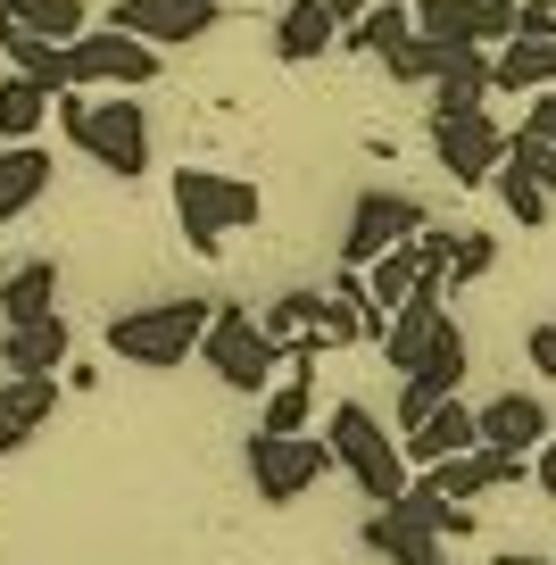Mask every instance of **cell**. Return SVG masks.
<instances>
[{
	"mask_svg": "<svg viewBox=\"0 0 556 565\" xmlns=\"http://www.w3.org/2000/svg\"><path fill=\"white\" fill-rule=\"evenodd\" d=\"M58 134L84 150L100 175H117V183H141L150 175V117H141V100L133 92H58Z\"/></svg>",
	"mask_w": 556,
	"mask_h": 565,
	"instance_id": "cell-1",
	"label": "cell"
},
{
	"mask_svg": "<svg viewBox=\"0 0 556 565\" xmlns=\"http://www.w3.org/2000/svg\"><path fill=\"white\" fill-rule=\"evenodd\" d=\"M324 449H332V466H341V475L357 482L374 508H391V499L416 491V466H407V449H391V424L374 416V407H357V399H341V407L324 416Z\"/></svg>",
	"mask_w": 556,
	"mask_h": 565,
	"instance_id": "cell-2",
	"label": "cell"
},
{
	"mask_svg": "<svg viewBox=\"0 0 556 565\" xmlns=\"http://www.w3.org/2000/svg\"><path fill=\"white\" fill-rule=\"evenodd\" d=\"M216 324V300H150V308H125V317H108V358H125V366H183V358L209 341Z\"/></svg>",
	"mask_w": 556,
	"mask_h": 565,
	"instance_id": "cell-3",
	"label": "cell"
},
{
	"mask_svg": "<svg viewBox=\"0 0 556 565\" xmlns=\"http://www.w3.org/2000/svg\"><path fill=\"white\" fill-rule=\"evenodd\" d=\"M258 216H266L258 183L225 175V167H183V175H174V225H183V242H192L200 258H225V242L242 225H258Z\"/></svg>",
	"mask_w": 556,
	"mask_h": 565,
	"instance_id": "cell-4",
	"label": "cell"
},
{
	"mask_svg": "<svg viewBox=\"0 0 556 565\" xmlns=\"http://www.w3.org/2000/svg\"><path fill=\"white\" fill-rule=\"evenodd\" d=\"M200 358H209V374L225 391H249V399H266V391L282 383V350L266 341V324L249 317V308H233V300H216V324H209V341H200Z\"/></svg>",
	"mask_w": 556,
	"mask_h": 565,
	"instance_id": "cell-5",
	"label": "cell"
},
{
	"mask_svg": "<svg viewBox=\"0 0 556 565\" xmlns=\"http://www.w3.org/2000/svg\"><path fill=\"white\" fill-rule=\"evenodd\" d=\"M506 141H515V134L490 117V100H482V108H432V159H440V175H449L457 192H473V183H499Z\"/></svg>",
	"mask_w": 556,
	"mask_h": 565,
	"instance_id": "cell-6",
	"label": "cell"
},
{
	"mask_svg": "<svg viewBox=\"0 0 556 565\" xmlns=\"http://www.w3.org/2000/svg\"><path fill=\"white\" fill-rule=\"evenodd\" d=\"M424 225H432V216H424V200H407L399 183H365L357 209H349V225H341V266H349V275H365L383 249L416 242Z\"/></svg>",
	"mask_w": 556,
	"mask_h": 565,
	"instance_id": "cell-7",
	"label": "cell"
},
{
	"mask_svg": "<svg viewBox=\"0 0 556 565\" xmlns=\"http://www.w3.org/2000/svg\"><path fill=\"white\" fill-rule=\"evenodd\" d=\"M158 67H167V51L117 34V25H92L84 42H67V84L75 92H141V84H158Z\"/></svg>",
	"mask_w": 556,
	"mask_h": 565,
	"instance_id": "cell-8",
	"label": "cell"
},
{
	"mask_svg": "<svg viewBox=\"0 0 556 565\" xmlns=\"http://www.w3.org/2000/svg\"><path fill=\"white\" fill-rule=\"evenodd\" d=\"M249 491L266 499V508H291V499L316 491V475L332 466L324 433H299V441H275V433H249Z\"/></svg>",
	"mask_w": 556,
	"mask_h": 565,
	"instance_id": "cell-9",
	"label": "cell"
},
{
	"mask_svg": "<svg viewBox=\"0 0 556 565\" xmlns=\"http://www.w3.org/2000/svg\"><path fill=\"white\" fill-rule=\"evenodd\" d=\"M108 25L133 34V42H150V51H192L200 34L225 25V0H117Z\"/></svg>",
	"mask_w": 556,
	"mask_h": 565,
	"instance_id": "cell-10",
	"label": "cell"
},
{
	"mask_svg": "<svg viewBox=\"0 0 556 565\" xmlns=\"http://www.w3.org/2000/svg\"><path fill=\"white\" fill-rule=\"evenodd\" d=\"M374 0H291L275 18V58L282 67H316L324 51H341V34L365 18Z\"/></svg>",
	"mask_w": 556,
	"mask_h": 565,
	"instance_id": "cell-11",
	"label": "cell"
},
{
	"mask_svg": "<svg viewBox=\"0 0 556 565\" xmlns=\"http://www.w3.org/2000/svg\"><path fill=\"white\" fill-rule=\"evenodd\" d=\"M466 366H473V350H466V333H440L432 341V358H424L416 374H399V399H391V424H399V441L407 433H416L424 416H432V407H449L457 399V383H466Z\"/></svg>",
	"mask_w": 556,
	"mask_h": 565,
	"instance_id": "cell-12",
	"label": "cell"
},
{
	"mask_svg": "<svg viewBox=\"0 0 556 565\" xmlns=\"http://www.w3.org/2000/svg\"><path fill=\"white\" fill-rule=\"evenodd\" d=\"M424 34L449 42V51H506L523 34V0H440Z\"/></svg>",
	"mask_w": 556,
	"mask_h": 565,
	"instance_id": "cell-13",
	"label": "cell"
},
{
	"mask_svg": "<svg viewBox=\"0 0 556 565\" xmlns=\"http://www.w3.org/2000/svg\"><path fill=\"white\" fill-rule=\"evenodd\" d=\"M449 324H457V317H449V282H424L416 300H407L399 317L383 324V358H391V374H416L424 358H432V341L449 333Z\"/></svg>",
	"mask_w": 556,
	"mask_h": 565,
	"instance_id": "cell-14",
	"label": "cell"
},
{
	"mask_svg": "<svg viewBox=\"0 0 556 565\" xmlns=\"http://www.w3.org/2000/svg\"><path fill=\"white\" fill-rule=\"evenodd\" d=\"M399 449H407V466H416V475H432V466L473 458V449H482V416H473L466 399H449V407H432V416H424Z\"/></svg>",
	"mask_w": 556,
	"mask_h": 565,
	"instance_id": "cell-15",
	"label": "cell"
},
{
	"mask_svg": "<svg viewBox=\"0 0 556 565\" xmlns=\"http://www.w3.org/2000/svg\"><path fill=\"white\" fill-rule=\"evenodd\" d=\"M357 541L374 548V557H391V565H449V541H440V532H424V524H407V508H399V499L365 515V524H357Z\"/></svg>",
	"mask_w": 556,
	"mask_h": 565,
	"instance_id": "cell-16",
	"label": "cell"
},
{
	"mask_svg": "<svg viewBox=\"0 0 556 565\" xmlns=\"http://www.w3.org/2000/svg\"><path fill=\"white\" fill-rule=\"evenodd\" d=\"M473 416H482V449H506V458H523V449H539L556 433L548 407H539L532 391H499V399L473 407Z\"/></svg>",
	"mask_w": 556,
	"mask_h": 565,
	"instance_id": "cell-17",
	"label": "cell"
},
{
	"mask_svg": "<svg viewBox=\"0 0 556 565\" xmlns=\"http://www.w3.org/2000/svg\"><path fill=\"white\" fill-rule=\"evenodd\" d=\"M416 482H432L440 499L473 508V499H490V491H506V482H523V458H506V449H473V458H449V466H432V475H416Z\"/></svg>",
	"mask_w": 556,
	"mask_h": 565,
	"instance_id": "cell-18",
	"label": "cell"
},
{
	"mask_svg": "<svg viewBox=\"0 0 556 565\" xmlns=\"http://www.w3.org/2000/svg\"><path fill=\"white\" fill-rule=\"evenodd\" d=\"M51 407H58V374H9L0 383V458L34 441L42 424H51Z\"/></svg>",
	"mask_w": 556,
	"mask_h": 565,
	"instance_id": "cell-19",
	"label": "cell"
},
{
	"mask_svg": "<svg viewBox=\"0 0 556 565\" xmlns=\"http://www.w3.org/2000/svg\"><path fill=\"white\" fill-rule=\"evenodd\" d=\"M0 366H9V374H58V366H75V324L67 317H34V324H18V333H0Z\"/></svg>",
	"mask_w": 556,
	"mask_h": 565,
	"instance_id": "cell-20",
	"label": "cell"
},
{
	"mask_svg": "<svg viewBox=\"0 0 556 565\" xmlns=\"http://www.w3.org/2000/svg\"><path fill=\"white\" fill-rule=\"evenodd\" d=\"M51 183H58L51 150H42V141H9V150H0V225H18Z\"/></svg>",
	"mask_w": 556,
	"mask_h": 565,
	"instance_id": "cell-21",
	"label": "cell"
},
{
	"mask_svg": "<svg viewBox=\"0 0 556 565\" xmlns=\"http://www.w3.org/2000/svg\"><path fill=\"white\" fill-rule=\"evenodd\" d=\"M34 317H58V258H34L18 275H0V333H18Z\"/></svg>",
	"mask_w": 556,
	"mask_h": 565,
	"instance_id": "cell-22",
	"label": "cell"
},
{
	"mask_svg": "<svg viewBox=\"0 0 556 565\" xmlns=\"http://www.w3.org/2000/svg\"><path fill=\"white\" fill-rule=\"evenodd\" d=\"M383 308H374V291H365V275H332V324H324V350H341V341H374L383 350Z\"/></svg>",
	"mask_w": 556,
	"mask_h": 565,
	"instance_id": "cell-23",
	"label": "cell"
},
{
	"mask_svg": "<svg viewBox=\"0 0 556 565\" xmlns=\"http://www.w3.org/2000/svg\"><path fill=\"white\" fill-rule=\"evenodd\" d=\"M490 92H499V75H490V51H449V42H440L432 108H482Z\"/></svg>",
	"mask_w": 556,
	"mask_h": 565,
	"instance_id": "cell-24",
	"label": "cell"
},
{
	"mask_svg": "<svg viewBox=\"0 0 556 565\" xmlns=\"http://www.w3.org/2000/svg\"><path fill=\"white\" fill-rule=\"evenodd\" d=\"M490 75H499V92H523V100H539V92H556V42L515 34L506 51H490Z\"/></svg>",
	"mask_w": 556,
	"mask_h": 565,
	"instance_id": "cell-25",
	"label": "cell"
},
{
	"mask_svg": "<svg viewBox=\"0 0 556 565\" xmlns=\"http://www.w3.org/2000/svg\"><path fill=\"white\" fill-rule=\"evenodd\" d=\"M316 416V366H291L275 391L258 399V433H275V441H299Z\"/></svg>",
	"mask_w": 556,
	"mask_h": 565,
	"instance_id": "cell-26",
	"label": "cell"
},
{
	"mask_svg": "<svg viewBox=\"0 0 556 565\" xmlns=\"http://www.w3.org/2000/svg\"><path fill=\"white\" fill-rule=\"evenodd\" d=\"M416 34H424V25H416V9H407V0H374V9H365V18L341 34V51H357V58H391L399 42H416Z\"/></svg>",
	"mask_w": 556,
	"mask_h": 565,
	"instance_id": "cell-27",
	"label": "cell"
},
{
	"mask_svg": "<svg viewBox=\"0 0 556 565\" xmlns=\"http://www.w3.org/2000/svg\"><path fill=\"white\" fill-rule=\"evenodd\" d=\"M365 291H374V308L383 317H399L407 300L424 291V266H416V242H399V249H383V258L365 266Z\"/></svg>",
	"mask_w": 556,
	"mask_h": 565,
	"instance_id": "cell-28",
	"label": "cell"
},
{
	"mask_svg": "<svg viewBox=\"0 0 556 565\" xmlns=\"http://www.w3.org/2000/svg\"><path fill=\"white\" fill-rule=\"evenodd\" d=\"M51 108H58V92L25 84V75H0V150H9V141H34Z\"/></svg>",
	"mask_w": 556,
	"mask_h": 565,
	"instance_id": "cell-29",
	"label": "cell"
},
{
	"mask_svg": "<svg viewBox=\"0 0 556 565\" xmlns=\"http://www.w3.org/2000/svg\"><path fill=\"white\" fill-rule=\"evenodd\" d=\"M399 508H407V524L440 532V541H473V532H482V515H473V508H457V499H440L432 482H416V491H407Z\"/></svg>",
	"mask_w": 556,
	"mask_h": 565,
	"instance_id": "cell-30",
	"label": "cell"
},
{
	"mask_svg": "<svg viewBox=\"0 0 556 565\" xmlns=\"http://www.w3.org/2000/svg\"><path fill=\"white\" fill-rule=\"evenodd\" d=\"M25 34H42V42H58V51H67V42L92 34V9H84V0H42L34 18H25Z\"/></svg>",
	"mask_w": 556,
	"mask_h": 565,
	"instance_id": "cell-31",
	"label": "cell"
},
{
	"mask_svg": "<svg viewBox=\"0 0 556 565\" xmlns=\"http://www.w3.org/2000/svg\"><path fill=\"white\" fill-rule=\"evenodd\" d=\"M506 167H515L523 183H539V192L556 200V141H523V134H515V141H506Z\"/></svg>",
	"mask_w": 556,
	"mask_h": 565,
	"instance_id": "cell-32",
	"label": "cell"
},
{
	"mask_svg": "<svg viewBox=\"0 0 556 565\" xmlns=\"http://www.w3.org/2000/svg\"><path fill=\"white\" fill-rule=\"evenodd\" d=\"M383 67H391V84H432V75H440V42H432V34H416V42H399Z\"/></svg>",
	"mask_w": 556,
	"mask_h": 565,
	"instance_id": "cell-33",
	"label": "cell"
},
{
	"mask_svg": "<svg viewBox=\"0 0 556 565\" xmlns=\"http://www.w3.org/2000/svg\"><path fill=\"white\" fill-rule=\"evenodd\" d=\"M499 200H506V216H515V225H548V192H539V183H523L515 167H499Z\"/></svg>",
	"mask_w": 556,
	"mask_h": 565,
	"instance_id": "cell-34",
	"label": "cell"
},
{
	"mask_svg": "<svg viewBox=\"0 0 556 565\" xmlns=\"http://www.w3.org/2000/svg\"><path fill=\"white\" fill-rule=\"evenodd\" d=\"M499 266V233H457V258H449V282H482Z\"/></svg>",
	"mask_w": 556,
	"mask_h": 565,
	"instance_id": "cell-35",
	"label": "cell"
},
{
	"mask_svg": "<svg viewBox=\"0 0 556 565\" xmlns=\"http://www.w3.org/2000/svg\"><path fill=\"white\" fill-rule=\"evenodd\" d=\"M523 358H532L539 383H556V317H539L532 333H523Z\"/></svg>",
	"mask_w": 556,
	"mask_h": 565,
	"instance_id": "cell-36",
	"label": "cell"
},
{
	"mask_svg": "<svg viewBox=\"0 0 556 565\" xmlns=\"http://www.w3.org/2000/svg\"><path fill=\"white\" fill-rule=\"evenodd\" d=\"M523 141H556V92L523 100Z\"/></svg>",
	"mask_w": 556,
	"mask_h": 565,
	"instance_id": "cell-37",
	"label": "cell"
},
{
	"mask_svg": "<svg viewBox=\"0 0 556 565\" xmlns=\"http://www.w3.org/2000/svg\"><path fill=\"white\" fill-rule=\"evenodd\" d=\"M532 482H539V491H548V499H556V433H548V441H539V449H532Z\"/></svg>",
	"mask_w": 556,
	"mask_h": 565,
	"instance_id": "cell-38",
	"label": "cell"
},
{
	"mask_svg": "<svg viewBox=\"0 0 556 565\" xmlns=\"http://www.w3.org/2000/svg\"><path fill=\"white\" fill-rule=\"evenodd\" d=\"M490 565H556V557H539V548H499Z\"/></svg>",
	"mask_w": 556,
	"mask_h": 565,
	"instance_id": "cell-39",
	"label": "cell"
},
{
	"mask_svg": "<svg viewBox=\"0 0 556 565\" xmlns=\"http://www.w3.org/2000/svg\"><path fill=\"white\" fill-rule=\"evenodd\" d=\"M34 9H42V0H0V18H18V25L34 18Z\"/></svg>",
	"mask_w": 556,
	"mask_h": 565,
	"instance_id": "cell-40",
	"label": "cell"
}]
</instances>
